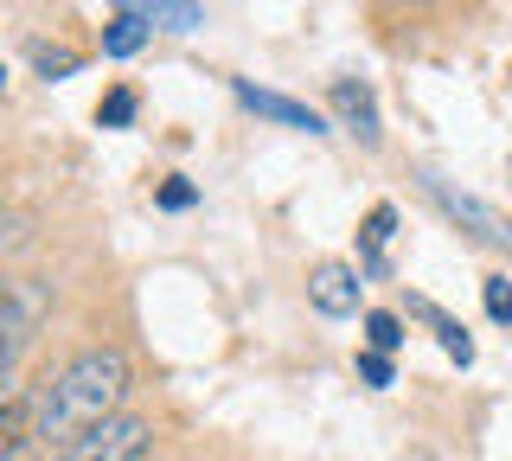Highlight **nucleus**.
I'll return each mask as SVG.
<instances>
[{
  "label": "nucleus",
  "instance_id": "0eeeda50",
  "mask_svg": "<svg viewBox=\"0 0 512 461\" xmlns=\"http://www.w3.org/2000/svg\"><path fill=\"white\" fill-rule=\"evenodd\" d=\"M231 90H237V103L256 109V116H269V122H282V129H301V135H327V116L308 103H295V97H282V90H256L250 77H231Z\"/></svg>",
  "mask_w": 512,
  "mask_h": 461
},
{
  "label": "nucleus",
  "instance_id": "1a4fd4ad",
  "mask_svg": "<svg viewBox=\"0 0 512 461\" xmlns=\"http://www.w3.org/2000/svg\"><path fill=\"white\" fill-rule=\"evenodd\" d=\"M410 308L423 314L429 327H436V340H442V353H448V359H455V365H474V340H468V327H461L455 314H442L436 301H423V295H410Z\"/></svg>",
  "mask_w": 512,
  "mask_h": 461
},
{
  "label": "nucleus",
  "instance_id": "4468645a",
  "mask_svg": "<svg viewBox=\"0 0 512 461\" xmlns=\"http://www.w3.org/2000/svg\"><path fill=\"white\" fill-rule=\"evenodd\" d=\"M135 109H141V97L128 84H116L103 103H96V122H103V129H128V122H135Z\"/></svg>",
  "mask_w": 512,
  "mask_h": 461
},
{
  "label": "nucleus",
  "instance_id": "f3484780",
  "mask_svg": "<svg viewBox=\"0 0 512 461\" xmlns=\"http://www.w3.org/2000/svg\"><path fill=\"white\" fill-rule=\"evenodd\" d=\"M192 199H199V186H192V180H167V186H160V205H167V212H186Z\"/></svg>",
  "mask_w": 512,
  "mask_h": 461
},
{
  "label": "nucleus",
  "instance_id": "39448f33",
  "mask_svg": "<svg viewBox=\"0 0 512 461\" xmlns=\"http://www.w3.org/2000/svg\"><path fill=\"white\" fill-rule=\"evenodd\" d=\"M308 301L327 314V321H346V314H359V301H365V269H352V263H314Z\"/></svg>",
  "mask_w": 512,
  "mask_h": 461
},
{
  "label": "nucleus",
  "instance_id": "a211bd4d",
  "mask_svg": "<svg viewBox=\"0 0 512 461\" xmlns=\"http://www.w3.org/2000/svg\"><path fill=\"white\" fill-rule=\"evenodd\" d=\"M26 237H32V231H26V212H7V237H0V244H7V250H20Z\"/></svg>",
  "mask_w": 512,
  "mask_h": 461
},
{
  "label": "nucleus",
  "instance_id": "f03ea898",
  "mask_svg": "<svg viewBox=\"0 0 512 461\" xmlns=\"http://www.w3.org/2000/svg\"><path fill=\"white\" fill-rule=\"evenodd\" d=\"M52 321V282H39V276H13L7 289H0V333H7V391H26L20 385V359H26V346L39 340V327Z\"/></svg>",
  "mask_w": 512,
  "mask_h": 461
},
{
  "label": "nucleus",
  "instance_id": "f257e3e1",
  "mask_svg": "<svg viewBox=\"0 0 512 461\" xmlns=\"http://www.w3.org/2000/svg\"><path fill=\"white\" fill-rule=\"evenodd\" d=\"M128 378L135 372H128L122 346H84L58 378H45V385L32 391V442H45V449L58 455L64 442H77L84 429L122 417Z\"/></svg>",
  "mask_w": 512,
  "mask_h": 461
},
{
  "label": "nucleus",
  "instance_id": "9d476101",
  "mask_svg": "<svg viewBox=\"0 0 512 461\" xmlns=\"http://www.w3.org/2000/svg\"><path fill=\"white\" fill-rule=\"evenodd\" d=\"M397 237V205H372V218H365V231H359V269L365 276H378L384 269V257L378 250Z\"/></svg>",
  "mask_w": 512,
  "mask_h": 461
},
{
  "label": "nucleus",
  "instance_id": "dca6fc26",
  "mask_svg": "<svg viewBox=\"0 0 512 461\" xmlns=\"http://www.w3.org/2000/svg\"><path fill=\"white\" fill-rule=\"evenodd\" d=\"M359 378L372 391H391L397 385V372H391V359H384V353H359Z\"/></svg>",
  "mask_w": 512,
  "mask_h": 461
},
{
  "label": "nucleus",
  "instance_id": "6e6552de",
  "mask_svg": "<svg viewBox=\"0 0 512 461\" xmlns=\"http://www.w3.org/2000/svg\"><path fill=\"white\" fill-rule=\"evenodd\" d=\"M148 39H154L148 7H116V13L103 20V58H135Z\"/></svg>",
  "mask_w": 512,
  "mask_h": 461
},
{
  "label": "nucleus",
  "instance_id": "423d86ee",
  "mask_svg": "<svg viewBox=\"0 0 512 461\" xmlns=\"http://www.w3.org/2000/svg\"><path fill=\"white\" fill-rule=\"evenodd\" d=\"M327 103H333V116H340V129H346V135H359L365 148H378V141H384L378 97H372V84H365V77H333Z\"/></svg>",
  "mask_w": 512,
  "mask_h": 461
},
{
  "label": "nucleus",
  "instance_id": "ddd939ff",
  "mask_svg": "<svg viewBox=\"0 0 512 461\" xmlns=\"http://www.w3.org/2000/svg\"><path fill=\"white\" fill-rule=\"evenodd\" d=\"M141 7H148L154 33H192V26H205V7H192V0H141Z\"/></svg>",
  "mask_w": 512,
  "mask_h": 461
},
{
  "label": "nucleus",
  "instance_id": "f8f14e48",
  "mask_svg": "<svg viewBox=\"0 0 512 461\" xmlns=\"http://www.w3.org/2000/svg\"><path fill=\"white\" fill-rule=\"evenodd\" d=\"M404 340H410V333H404V314H391V308H365V353H384V359H391Z\"/></svg>",
  "mask_w": 512,
  "mask_h": 461
},
{
  "label": "nucleus",
  "instance_id": "9b49d317",
  "mask_svg": "<svg viewBox=\"0 0 512 461\" xmlns=\"http://www.w3.org/2000/svg\"><path fill=\"white\" fill-rule=\"evenodd\" d=\"M26 58H32V71H39L45 84H58V77H77V71H84V52H71V45H52V39H32Z\"/></svg>",
  "mask_w": 512,
  "mask_h": 461
},
{
  "label": "nucleus",
  "instance_id": "7ed1b4c3",
  "mask_svg": "<svg viewBox=\"0 0 512 461\" xmlns=\"http://www.w3.org/2000/svg\"><path fill=\"white\" fill-rule=\"evenodd\" d=\"M148 455H154V423L122 410V417L84 429L77 442H64V449L45 455V461H148Z\"/></svg>",
  "mask_w": 512,
  "mask_h": 461
},
{
  "label": "nucleus",
  "instance_id": "2eb2a0df",
  "mask_svg": "<svg viewBox=\"0 0 512 461\" xmlns=\"http://www.w3.org/2000/svg\"><path fill=\"white\" fill-rule=\"evenodd\" d=\"M480 301H487V321L512 327V276H487L480 282Z\"/></svg>",
  "mask_w": 512,
  "mask_h": 461
},
{
  "label": "nucleus",
  "instance_id": "20e7f679",
  "mask_svg": "<svg viewBox=\"0 0 512 461\" xmlns=\"http://www.w3.org/2000/svg\"><path fill=\"white\" fill-rule=\"evenodd\" d=\"M416 180H423V193L436 199V205H442L448 218H455L461 231H474L480 244H493V250H512V218H500V212H493L487 199L461 193V186H455V180H442L436 167H423V173H416Z\"/></svg>",
  "mask_w": 512,
  "mask_h": 461
}]
</instances>
